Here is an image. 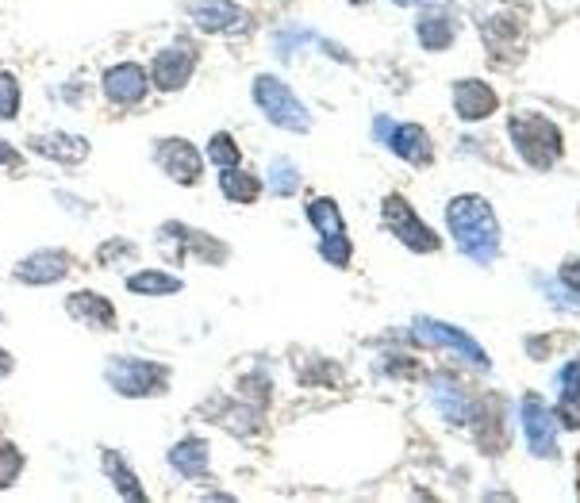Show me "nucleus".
Segmentation results:
<instances>
[{
  "label": "nucleus",
  "mask_w": 580,
  "mask_h": 503,
  "mask_svg": "<svg viewBox=\"0 0 580 503\" xmlns=\"http://www.w3.org/2000/svg\"><path fill=\"white\" fill-rule=\"evenodd\" d=\"M512 143L519 150V158L535 169H553L561 161V132L553 119L538 116V112H519V116L507 124Z\"/></svg>",
  "instance_id": "obj_2"
},
{
  "label": "nucleus",
  "mask_w": 580,
  "mask_h": 503,
  "mask_svg": "<svg viewBox=\"0 0 580 503\" xmlns=\"http://www.w3.org/2000/svg\"><path fill=\"white\" fill-rule=\"evenodd\" d=\"M496 108H499V96L493 85H485V81L470 77L454 85V112L465 124H481V119H488Z\"/></svg>",
  "instance_id": "obj_14"
},
{
  "label": "nucleus",
  "mask_w": 580,
  "mask_h": 503,
  "mask_svg": "<svg viewBox=\"0 0 580 503\" xmlns=\"http://www.w3.org/2000/svg\"><path fill=\"white\" fill-rule=\"evenodd\" d=\"M265 392H270V380H265V377L243 380V396H250L254 404H265Z\"/></svg>",
  "instance_id": "obj_32"
},
{
  "label": "nucleus",
  "mask_w": 580,
  "mask_h": 503,
  "mask_svg": "<svg viewBox=\"0 0 580 503\" xmlns=\"http://www.w3.org/2000/svg\"><path fill=\"white\" fill-rule=\"evenodd\" d=\"M270 185L277 197H293V192L300 189V174H296V166L288 158H277L270 166Z\"/></svg>",
  "instance_id": "obj_26"
},
{
  "label": "nucleus",
  "mask_w": 580,
  "mask_h": 503,
  "mask_svg": "<svg viewBox=\"0 0 580 503\" xmlns=\"http://www.w3.org/2000/svg\"><path fill=\"white\" fill-rule=\"evenodd\" d=\"M208 158H212L220 169H228V166H239V161H243V150H239L228 132H215L212 139H208Z\"/></svg>",
  "instance_id": "obj_25"
},
{
  "label": "nucleus",
  "mask_w": 580,
  "mask_h": 503,
  "mask_svg": "<svg viewBox=\"0 0 580 503\" xmlns=\"http://www.w3.org/2000/svg\"><path fill=\"white\" fill-rule=\"evenodd\" d=\"M104 380L127 400H147V396H166L169 369L143 358H112L108 369H104Z\"/></svg>",
  "instance_id": "obj_4"
},
{
  "label": "nucleus",
  "mask_w": 580,
  "mask_h": 503,
  "mask_svg": "<svg viewBox=\"0 0 580 503\" xmlns=\"http://www.w3.org/2000/svg\"><path fill=\"white\" fill-rule=\"evenodd\" d=\"M20 116V81L12 73H0V119Z\"/></svg>",
  "instance_id": "obj_29"
},
{
  "label": "nucleus",
  "mask_w": 580,
  "mask_h": 503,
  "mask_svg": "<svg viewBox=\"0 0 580 503\" xmlns=\"http://www.w3.org/2000/svg\"><path fill=\"white\" fill-rule=\"evenodd\" d=\"M558 385H561V400H573V396H580V358H573L566 369L558 373Z\"/></svg>",
  "instance_id": "obj_30"
},
{
  "label": "nucleus",
  "mask_w": 580,
  "mask_h": 503,
  "mask_svg": "<svg viewBox=\"0 0 580 503\" xmlns=\"http://www.w3.org/2000/svg\"><path fill=\"white\" fill-rule=\"evenodd\" d=\"M384 139H389L392 154H400V158L412 161V166H426V161L434 158L431 135H426L419 124H397V127H389V132H384Z\"/></svg>",
  "instance_id": "obj_18"
},
{
  "label": "nucleus",
  "mask_w": 580,
  "mask_h": 503,
  "mask_svg": "<svg viewBox=\"0 0 580 503\" xmlns=\"http://www.w3.org/2000/svg\"><path fill=\"white\" fill-rule=\"evenodd\" d=\"M450 234L457 239L462 254H470L473 262L493 265L499 254V223L493 216V205L485 197H457L446 208Z\"/></svg>",
  "instance_id": "obj_1"
},
{
  "label": "nucleus",
  "mask_w": 580,
  "mask_h": 503,
  "mask_svg": "<svg viewBox=\"0 0 580 503\" xmlns=\"http://www.w3.org/2000/svg\"><path fill=\"white\" fill-rule=\"evenodd\" d=\"M104 96H108L116 108H135L139 101H147L150 93V73L139 62H119V66L104 70Z\"/></svg>",
  "instance_id": "obj_10"
},
{
  "label": "nucleus",
  "mask_w": 580,
  "mask_h": 503,
  "mask_svg": "<svg viewBox=\"0 0 580 503\" xmlns=\"http://www.w3.org/2000/svg\"><path fill=\"white\" fill-rule=\"evenodd\" d=\"M304 216H308V223H312V227H316V231H319V239H327V234H338V231H346L342 216H338V205H335V200H327V197L312 200V205L304 208Z\"/></svg>",
  "instance_id": "obj_24"
},
{
  "label": "nucleus",
  "mask_w": 580,
  "mask_h": 503,
  "mask_svg": "<svg viewBox=\"0 0 580 503\" xmlns=\"http://www.w3.org/2000/svg\"><path fill=\"white\" fill-rule=\"evenodd\" d=\"M561 281L573 289V296H580V262H566V270H561Z\"/></svg>",
  "instance_id": "obj_33"
},
{
  "label": "nucleus",
  "mask_w": 580,
  "mask_h": 503,
  "mask_svg": "<svg viewBox=\"0 0 580 503\" xmlns=\"http://www.w3.org/2000/svg\"><path fill=\"white\" fill-rule=\"evenodd\" d=\"M20 473H23V453L15 446L0 442V489H12Z\"/></svg>",
  "instance_id": "obj_28"
},
{
  "label": "nucleus",
  "mask_w": 580,
  "mask_h": 503,
  "mask_svg": "<svg viewBox=\"0 0 580 503\" xmlns=\"http://www.w3.org/2000/svg\"><path fill=\"white\" fill-rule=\"evenodd\" d=\"M0 166H8V169H20L23 166V158L12 150V143H0Z\"/></svg>",
  "instance_id": "obj_34"
},
{
  "label": "nucleus",
  "mask_w": 580,
  "mask_h": 503,
  "mask_svg": "<svg viewBox=\"0 0 580 503\" xmlns=\"http://www.w3.org/2000/svg\"><path fill=\"white\" fill-rule=\"evenodd\" d=\"M415 338L419 343H426V346H442V350H454L457 358H465V361H473L477 369H485L488 358H485V350H481L477 343H473L465 331H457V327H450V323H439V319H415Z\"/></svg>",
  "instance_id": "obj_12"
},
{
  "label": "nucleus",
  "mask_w": 580,
  "mask_h": 503,
  "mask_svg": "<svg viewBox=\"0 0 580 503\" xmlns=\"http://www.w3.org/2000/svg\"><path fill=\"white\" fill-rule=\"evenodd\" d=\"M319 254H324L331 265H338V270H346V265H350V254H354V247H350V239H346V231L327 234V239L319 242Z\"/></svg>",
  "instance_id": "obj_27"
},
{
  "label": "nucleus",
  "mask_w": 580,
  "mask_h": 503,
  "mask_svg": "<svg viewBox=\"0 0 580 503\" xmlns=\"http://www.w3.org/2000/svg\"><path fill=\"white\" fill-rule=\"evenodd\" d=\"M254 104L265 112V119H270V124L285 127V132L304 135L312 127L308 108H304V104L296 101L293 88H288L281 77H273V73H257V77H254Z\"/></svg>",
  "instance_id": "obj_3"
},
{
  "label": "nucleus",
  "mask_w": 580,
  "mask_h": 503,
  "mask_svg": "<svg viewBox=\"0 0 580 503\" xmlns=\"http://www.w3.org/2000/svg\"><path fill=\"white\" fill-rule=\"evenodd\" d=\"M8 373H12V354L0 346V377H8Z\"/></svg>",
  "instance_id": "obj_35"
},
{
  "label": "nucleus",
  "mask_w": 580,
  "mask_h": 503,
  "mask_svg": "<svg viewBox=\"0 0 580 503\" xmlns=\"http://www.w3.org/2000/svg\"><path fill=\"white\" fill-rule=\"evenodd\" d=\"M112 258H135V247L131 242H124V239H112L108 247L96 250V262L101 265H112Z\"/></svg>",
  "instance_id": "obj_31"
},
{
  "label": "nucleus",
  "mask_w": 580,
  "mask_h": 503,
  "mask_svg": "<svg viewBox=\"0 0 580 503\" xmlns=\"http://www.w3.org/2000/svg\"><path fill=\"white\" fill-rule=\"evenodd\" d=\"M127 289H131L135 296H173V292L184 289V281L173 277V273H162V270H143V273H131V277H127Z\"/></svg>",
  "instance_id": "obj_23"
},
{
  "label": "nucleus",
  "mask_w": 580,
  "mask_h": 503,
  "mask_svg": "<svg viewBox=\"0 0 580 503\" xmlns=\"http://www.w3.org/2000/svg\"><path fill=\"white\" fill-rule=\"evenodd\" d=\"M101 465H104V476H108V481L116 484V492H119L124 500H135V503L147 500V492L139 489V476H135V469L127 465V461L119 458L116 450H104V461H101Z\"/></svg>",
  "instance_id": "obj_22"
},
{
  "label": "nucleus",
  "mask_w": 580,
  "mask_h": 503,
  "mask_svg": "<svg viewBox=\"0 0 580 503\" xmlns=\"http://www.w3.org/2000/svg\"><path fill=\"white\" fill-rule=\"evenodd\" d=\"M208 461L212 458H208L204 438H184V442H177L173 450H169V465H173L184 481H200V476H208Z\"/></svg>",
  "instance_id": "obj_20"
},
{
  "label": "nucleus",
  "mask_w": 580,
  "mask_h": 503,
  "mask_svg": "<svg viewBox=\"0 0 580 503\" xmlns=\"http://www.w3.org/2000/svg\"><path fill=\"white\" fill-rule=\"evenodd\" d=\"M192 70H197V51H192L189 43H173L155 54L150 81H155V88H162V93H177V88L189 85Z\"/></svg>",
  "instance_id": "obj_11"
},
{
  "label": "nucleus",
  "mask_w": 580,
  "mask_h": 503,
  "mask_svg": "<svg viewBox=\"0 0 580 503\" xmlns=\"http://www.w3.org/2000/svg\"><path fill=\"white\" fill-rule=\"evenodd\" d=\"M220 192L231 205H254V200L262 197V181H257L250 169L228 166V169H220Z\"/></svg>",
  "instance_id": "obj_21"
},
{
  "label": "nucleus",
  "mask_w": 580,
  "mask_h": 503,
  "mask_svg": "<svg viewBox=\"0 0 580 503\" xmlns=\"http://www.w3.org/2000/svg\"><path fill=\"white\" fill-rule=\"evenodd\" d=\"M184 12L208 35H243L250 31V12L235 0H184Z\"/></svg>",
  "instance_id": "obj_7"
},
{
  "label": "nucleus",
  "mask_w": 580,
  "mask_h": 503,
  "mask_svg": "<svg viewBox=\"0 0 580 503\" xmlns=\"http://www.w3.org/2000/svg\"><path fill=\"white\" fill-rule=\"evenodd\" d=\"M155 161L158 169L177 185H197L204 174V158L189 139H158L155 143Z\"/></svg>",
  "instance_id": "obj_9"
},
{
  "label": "nucleus",
  "mask_w": 580,
  "mask_h": 503,
  "mask_svg": "<svg viewBox=\"0 0 580 503\" xmlns=\"http://www.w3.org/2000/svg\"><path fill=\"white\" fill-rule=\"evenodd\" d=\"M415 35L426 51H446V46H454V39H457V23L446 8H431V12L419 15Z\"/></svg>",
  "instance_id": "obj_19"
},
{
  "label": "nucleus",
  "mask_w": 580,
  "mask_h": 503,
  "mask_svg": "<svg viewBox=\"0 0 580 503\" xmlns=\"http://www.w3.org/2000/svg\"><path fill=\"white\" fill-rule=\"evenodd\" d=\"M384 227H389L408 250H415V254H434V250H439V234L415 216V208L408 205L400 192L384 197Z\"/></svg>",
  "instance_id": "obj_6"
},
{
  "label": "nucleus",
  "mask_w": 580,
  "mask_h": 503,
  "mask_svg": "<svg viewBox=\"0 0 580 503\" xmlns=\"http://www.w3.org/2000/svg\"><path fill=\"white\" fill-rule=\"evenodd\" d=\"M350 4H361V0H350Z\"/></svg>",
  "instance_id": "obj_37"
},
{
  "label": "nucleus",
  "mask_w": 580,
  "mask_h": 503,
  "mask_svg": "<svg viewBox=\"0 0 580 503\" xmlns=\"http://www.w3.org/2000/svg\"><path fill=\"white\" fill-rule=\"evenodd\" d=\"M66 312L93 331H116V307H112V300H104L101 292H74V296L66 300Z\"/></svg>",
  "instance_id": "obj_17"
},
{
  "label": "nucleus",
  "mask_w": 580,
  "mask_h": 503,
  "mask_svg": "<svg viewBox=\"0 0 580 503\" xmlns=\"http://www.w3.org/2000/svg\"><path fill=\"white\" fill-rule=\"evenodd\" d=\"M158 247L166 250L173 262H228V247L223 242H215L212 234L197 231V227H184V223H162V231H158Z\"/></svg>",
  "instance_id": "obj_5"
},
{
  "label": "nucleus",
  "mask_w": 580,
  "mask_h": 503,
  "mask_svg": "<svg viewBox=\"0 0 580 503\" xmlns=\"http://www.w3.org/2000/svg\"><path fill=\"white\" fill-rule=\"evenodd\" d=\"M392 4H404L408 8V4H423V0H392Z\"/></svg>",
  "instance_id": "obj_36"
},
{
  "label": "nucleus",
  "mask_w": 580,
  "mask_h": 503,
  "mask_svg": "<svg viewBox=\"0 0 580 503\" xmlns=\"http://www.w3.org/2000/svg\"><path fill=\"white\" fill-rule=\"evenodd\" d=\"M431 392H434V408H439V416L446 419V423L470 427L473 400H470V392L462 388V380L450 377V373H439V377L431 380Z\"/></svg>",
  "instance_id": "obj_13"
},
{
  "label": "nucleus",
  "mask_w": 580,
  "mask_h": 503,
  "mask_svg": "<svg viewBox=\"0 0 580 503\" xmlns=\"http://www.w3.org/2000/svg\"><path fill=\"white\" fill-rule=\"evenodd\" d=\"M523 438H527L535 458H553L558 453V416L553 408H546L542 396H523Z\"/></svg>",
  "instance_id": "obj_8"
},
{
  "label": "nucleus",
  "mask_w": 580,
  "mask_h": 503,
  "mask_svg": "<svg viewBox=\"0 0 580 503\" xmlns=\"http://www.w3.org/2000/svg\"><path fill=\"white\" fill-rule=\"evenodd\" d=\"M31 150H35L39 158L62 161V166H82V161L88 158V139L70 135V132H46V135H35V139H31Z\"/></svg>",
  "instance_id": "obj_16"
},
{
  "label": "nucleus",
  "mask_w": 580,
  "mask_h": 503,
  "mask_svg": "<svg viewBox=\"0 0 580 503\" xmlns=\"http://www.w3.org/2000/svg\"><path fill=\"white\" fill-rule=\"evenodd\" d=\"M66 273H70L66 250H35V254L15 265L12 277L20 281V285H54V281H62Z\"/></svg>",
  "instance_id": "obj_15"
}]
</instances>
